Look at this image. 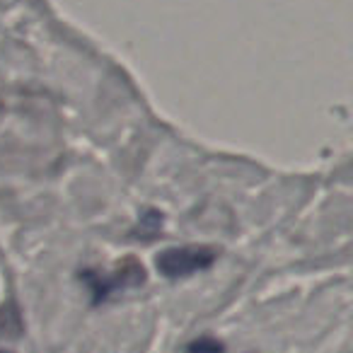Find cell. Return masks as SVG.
Here are the masks:
<instances>
[{
  "mask_svg": "<svg viewBox=\"0 0 353 353\" xmlns=\"http://www.w3.org/2000/svg\"><path fill=\"white\" fill-rule=\"evenodd\" d=\"M213 259L216 254L208 247H176L157 256V269L170 279H179V276H192L208 269Z\"/></svg>",
  "mask_w": 353,
  "mask_h": 353,
  "instance_id": "cell-1",
  "label": "cell"
}]
</instances>
